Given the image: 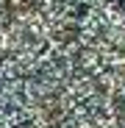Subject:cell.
Instances as JSON below:
<instances>
[{
  "label": "cell",
  "mask_w": 125,
  "mask_h": 128,
  "mask_svg": "<svg viewBox=\"0 0 125 128\" xmlns=\"http://www.w3.org/2000/svg\"><path fill=\"white\" fill-rule=\"evenodd\" d=\"M0 128H103L67 0H0Z\"/></svg>",
  "instance_id": "1"
}]
</instances>
